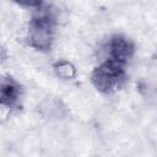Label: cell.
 I'll list each match as a JSON object with an SVG mask.
<instances>
[{
    "label": "cell",
    "mask_w": 157,
    "mask_h": 157,
    "mask_svg": "<svg viewBox=\"0 0 157 157\" xmlns=\"http://www.w3.org/2000/svg\"><path fill=\"white\" fill-rule=\"evenodd\" d=\"M59 18V10L53 5L43 4L33 10L26 29L25 39L27 45L39 53L50 52L55 43Z\"/></svg>",
    "instance_id": "6da1fadb"
},
{
    "label": "cell",
    "mask_w": 157,
    "mask_h": 157,
    "mask_svg": "<svg viewBox=\"0 0 157 157\" xmlns=\"http://www.w3.org/2000/svg\"><path fill=\"white\" fill-rule=\"evenodd\" d=\"M126 67L109 59H103L90 74L91 85L102 94H112L125 85L128 80Z\"/></svg>",
    "instance_id": "7a4b0ae2"
},
{
    "label": "cell",
    "mask_w": 157,
    "mask_h": 157,
    "mask_svg": "<svg viewBox=\"0 0 157 157\" xmlns=\"http://www.w3.org/2000/svg\"><path fill=\"white\" fill-rule=\"evenodd\" d=\"M103 59H109L124 66H128L136 53L135 43L125 34L115 33L109 36L102 44Z\"/></svg>",
    "instance_id": "3957f363"
},
{
    "label": "cell",
    "mask_w": 157,
    "mask_h": 157,
    "mask_svg": "<svg viewBox=\"0 0 157 157\" xmlns=\"http://www.w3.org/2000/svg\"><path fill=\"white\" fill-rule=\"evenodd\" d=\"M23 87L18 80L10 75L0 76V103L17 109L22 99Z\"/></svg>",
    "instance_id": "277c9868"
},
{
    "label": "cell",
    "mask_w": 157,
    "mask_h": 157,
    "mask_svg": "<svg viewBox=\"0 0 157 157\" xmlns=\"http://www.w3.org/2000/svg\"><path fill=\"white\" fill-rule=\"evenodd\" d=\"M67 107L66 104L59 99L58 97H45L38 104V113L42 118L47 120H60L67 115Z\"/></svg>",
    "instance_id": "5b68a950"
},
{
    "label": "cell",
    "mask_w": 157,
    "mask_h": 157,
    "mask_svg": "<svg viewBox=\"0 0 157 157\" xmlns=\"http://www.w3.org/2000/svg\"><path fill=\"white\" fill-rule=\"evenodd\" d=\"M52 69L58 78L61 81H74L77 77V66L69 59H56L52 64Z\"/></svg>",
    "instance_id": "8992f818"
},
{
    "label": "cell",
    "mask_w": 157,
    "mask_h": 157,
    "mask_svg": "<svg viewBox=\"0 0 157 157\" xmlns=\"http://www.w3.org/2000/svg\"><path fill=\"white\" fill-rule=\"evenodd\" d=\"M11 1L20 7L31 9V10H36L44 4V0H11Z\"/></svg>",
    "instance_id": "52a82bcc"
},
{
    "label": "cell",
    "mask_w": 157,
    "mask_h": 157,
    "mask_svg": "<svg viewBox=\"0 0 157 157\" xmlns=\"http://www.w3.org/2000/svg\"><path fill=\"white\" fill-rule=\"evenodd\" d=\"M15 110H16V109L12 108L11 105L0 103V125L6 124V123L10 120V118L12 117V114H13Z\"/></svg>",
    "instance_id": "ba28073f"
},
{
    "label": "cell",
    "mask_w": 157,
    "mask_h": 157,
    "mask_svg": "<svg viewBox=\"0 0 157 157\" xmlns=\"http://www.w3.org/2000/svg\"><path fill=\"white\" fill-rule=\"evenodd\" d=\"M7 58H9V52H7L6 47L2 43H0V66L7 60Z\"/></svg>",
    "instance_id": "9c48e42d"
}]
</instances>
